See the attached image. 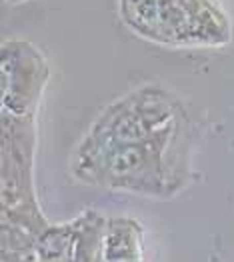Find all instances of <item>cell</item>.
Segmentation results:
<instances>
[{"instance_id": "obj_2", "label": "cell", "mask_w": 234, "mask_h": 262, "mask_svg": "<svg viewBox=\"0 0 234 262\" xmlns=\"http://www.w3.org/2000/svg\"><path fill=\"white\" fill-rule=\"evenodd\" d=\"M130 32L171 48H222L234 28L220 0H118Z\"/></svg>"}, {"instance_id": "obj_7", "label": "cell", "mask_w": 234, "mask_h": 262, "mask_svg": "<svg viewBox=\"0 0 234 262\" xmlns=\"http://www.w3.org/2000/svg\"><path fill=\"white\" fill-rule=\"evenodd\" d=\"M8 2H12V4H20V2H24V0H8Z\"/></svg>"}, {"instance_id": "obj_1", "label": "cell", "mask_w": 234, "mask_h": 262, "mask_svg": "<svg viewBox=\"0 0 234 262\" xmlns=\"http://www.w3.org/2000/svg\"><path fill=\"white\" fill-rule=\"evenodd\" d=\"M196 140L184 98L142 84L92 120L72 152L70 174L88 186L171 200L190 186Z\"/></svg>"}, {"instance_id": "obj_3", "label": "cell", "mask_w": 234, "mask_h": 262, "mask_svg": "<svg viewBox=\"0 0 234 262\" xmlns=\"http://www.w3.org/2000/svg\"><path fill=\"white\" fill-rule=\"evenodd\" d=\"M36 112L2 110V226L40 236L50 222L40 210L34 188Z\"/></svg>"}, {"instance_id": "obj_5", "label": "cell", "mask_w": 234, "mask_h": 262, "mask_svg": "<svg viewBox=\"0 0 234 262\" xmlns=\"http://www.w3.org/2000/svg\"><path fill=\"white\" fill-rule=\"evenodd\" d=\"M74 220L50 224L40 236L2 226V262H72Z\"/></svg>"}, {"instance_id": "obj_6", "label": "cell", "mask_w": 234, "mask_h": 262, "mask_svg": "<svg viewBox=\"0 0 234 262\" xmlns=\"http://www.w3.org/2000/svg\"><path fill=\"white\" fill-rule=\"evenodd\" d=\"M104 254L107 262H146L142 224L130 216H108Z\"/></svg>"}, {"instance_id": "obj_4", "label": "cell", "mask_w": 234, "mask_h": 262, "mask_svg": "<svg viewBox=\"0 0 234 262\" xmlns=\"http://www.w3.org/2000/svg\"><path fill=\"white\" fill-rule=\"evenodd\" d=\"M2 110L12 114L38 112L48 82V64L42 52L28 40L2 42Z\"/></svg>"}]
</instances>
